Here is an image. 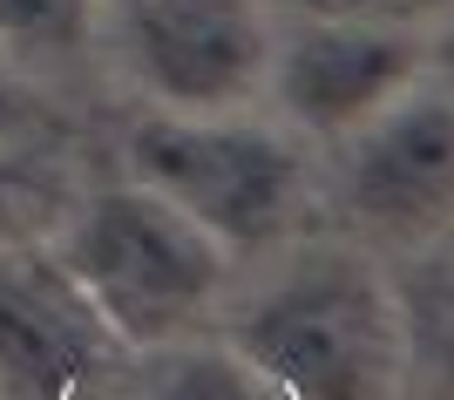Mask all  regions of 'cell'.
<instances>
[{"instance_id":"cell-12","label":"cell","mask_w":454,"mask_h":400,"mask_svg":"<svg viewBox=\"0 0 454 400\" xmlns=\"http://www.w3.org/2000/svg\"><path fill=\"white\" fill-rule=\"evenodd\" d=\"M35 129H41V102L20 82L14 55H0V143H20V136H35Z\"/></svg>"},{"instance_id":"cell-11","label":"cell","mask_w":454,"mask_h":400,"mask_svg":"<svg viewBox=\"0 0 454 400\" xmlns=\"http://www.w3.org/2000/svg\"><path fill=\"white\" fill-rule=\"evenodd\" d=\"M265 7H285L292 20H353V27H400V35L454 14V0H265Z\"/></svg>"},{"instance_id":"cell-3","label":"cell","mask_w":454,"mask_h":400,"mask_svg":"<svg viewBox=\"0 0 454 400\" xmlns=\"http://www.w3.org/2000/svg\"><path fill=\"white\" fill-rule=\"evenodd\" d=\"M129 184L170 197L190 224L224 251H271L305 217V156L265 122L245 115H184L156 109L122 143Z\"/></svg>"},{"instance_id":"cell-4","label":"cell","mask_w":454,"mask_h":400,"mask_svg":"<svg viewBox=\"0 0 454 400\" xmlns=\"http://www.w3.org/2000/svg\"><path fill=\"white\" fill-rule=\"evenodd\" d=\"M115 61L143 96L184 115L245 109L271 68L265 0H95Z\"/></svg>"},{"instance_id":"cell-5","label":"cell","mask_w":454,"mask_h":400,"mask_svg":"<svg viewBox=\"0 0 454 400\" xmlns=\"http://www.w3.org/2000/svg\"><path fill=\"white\" fill-rule=\"evenodd\" d=\"M346 204L380 238H434L454 224V96L400 89L346 136Z\"/></svg>"},{"instance_id":"cell-9","label":"cell","mask_w":454,"mask_h":400,"mask_svg":"<svg viewBox=\"0 0 454 400\" xmlns=\"http://www.w3.org/2000/svg\"><path fill=\"white\" fill-rule=\"evenodd\" d=\"M95 35V0H0V55L55 61L82 55Z\"/></svg>"},{"instance_id":"cell-7","label":"cell","mask_w":454,"mask_h":400,"mask_svg":"<svg viewBox=\"0 0 454 400\" xmlns=\"http://www.w3.org/2000/svg\"><path fill=\"white\" fill-rule=\"evenodd\" d=\"M115 346L122 340L82 299L55 251L0 245V394L68 400L109 366Z\"/></svg>"},{"instance_id":"cell-10","label":"cell","mask_w":454,"mask_h":400,"mask_svg":"<svg viewBox=\"0 0 454 400\" xmlns=\"http://www.w3.org/2000/svg\"><path fill=\"white\" fill-rule=\"evenodd\" d=\"M55 210H61V176L27 150L0 143V245H27Z\"/></svg>"},{"instance_id":"cell-6","label":"cell","mask_w":454,"mask_h":400,"mask_svg":"<svg viewBox=\"0 0 454 400\" xmlns=\"http://www.w3.org/2000/svg\"><path fill=\"white\" fill-rule=\"evenodd\" d=\"M420 48L400 27H353V20H292V35L271 41L265 89L305 136H353L380 115L400 89L420 82Z\"/></svg>"},{"instance_id":"cell-1","label":"cell","mask_w":454,"mask_h":400,"mask_svg":"<svg viewBox=\"0 0 454 400\" xmlns=\"http://www.w3.org/2000/svg\"><path fill=\"white\" fill-rule=\"evenodd\" d=\"M238 353L292 400H400L407 325L400 292L360 258L285 271L238 319Z\"/></svg>"},{"instance_id":"cell-13","label":"cell","mask_w":454,"mask_h":400,"mask_svg":"<svg viewBox=\"0 0 454 400\" xmlns=\"http://www.w3.org/2000/svg\"><path fill=\"white\" fill-rule=\"evenodd\" d=\"M420 68H434V75H441V89L454 96V14L441 20V35H434V48H427V61H420Z\"/></svg>"},{"instance_id":"cell-2","label":"cell","mask_w":454,"mask_h":400,"mask_svg":"<svg viewBox=\"0 0 454 400\" xmlns=\"http://www.w3.org/2000/svg\"><path fill=\"white\" fill-rule=\"evenodd\" d=\"M61 271L122 346H163L210 312L231 278V251L143 184L95 191L61 231Z\"/></svg>"},{"instance_id":"cell-8","label":"cell","mask_w":454,"mask_h":400,"mask_svg":"<svg viewBox=\"0 0 454 400\" xmlns=\"http://www.w3.org/2000/svg\"><path fill=\"white\" fill-rule=\"evenodd\" d=\"M400 325H407V366H427L441 400H454V258L427 265L400 286Z\"/></svg>"}]
</instances>
